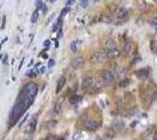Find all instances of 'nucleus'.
<instances>
[{
  "label": "nucleus",
  "instance_id": "1",
  "mask_svg": "<svg viewBox=\"0 0 157 140\" xmlns=\"http://www.w3.org/2000/svg\"><path fill=\"white\" fill-rule=\"evenodd\" d=\"M36 94H38V85L35 83L28 82L22 87L21 92H20V95H19V97H18V99H17L14 106H13V110L11 112V116H10L8 124H10L11 127L19 121L21 116L32 105Z\"/></svg>",
  "mask_w": 157,
  "mask_h": 140
},
{
  "label": "nucleus",
  "instance_id": "2",
  "mask_svg": "<svg viewBox=\"0 0 157 140\" xmlns=\"http://www.w3.org/2000/svg\"><path fill=\"white\" fill-rule=\"evenodd\" d=\"M106 60H108L107 51H106V50H100V51L94 53V54L90 56L89 62L93 63V64H96V63H102V62H104Z\"/></svg>",
  "mask_w": 157,
  "mask_h": 140
},
{
  "label": "nucleus",
  "instance_id": "3",
  "mask_svg": "<svg viewBox=\"0 0 157 140\" xmlns=\"http://www.w3.org/2000/svg\"><path fill=\"white\" fill-rule=\"evenodd\" d=\"M114 78H115V74L109 69H103L102 73H101V82L104 84V85H108V84H111L114 82Z\"/></svg>",
  "mask_w": 157,
  "mask_h": 140
},
{
  "label": "nucleus",
  "instance_id": "4",
  "mask_svg": "<svg viewBox=\"0 0 157 140\" xmlns=\"http://www.w3.org/2000/svg\"><path fill=\"white\" fill-rule=\"evenodd\" d=\"M116 19H117V25H122L128 19V11L124 7H121L116 12Z\"/></svg>",
  "mask_w": 157,
  "mask_h": 140
},
{
  "label": "nucleus",
  "instance_id": "5",
  "mask_svg": "<svg viewBox=\"0 0 157 140\" xmlns=\"http://www.w3.org/2000/svg\"><path fill=\"white\" fill-rule=\"evenodd\" d=\"M149 68H142V69H138L137 71L135 73L136 77L141 81H145L148 77H149Z\"/></svg>",
  "mask_w": 157,
  "mask_h": 140
},
{
  "label": "nucleus",
  "instance_id": "6",
  "mask_svg": "<svg viewBox=\"0 0 157 140\" xmlns=\"http://www.w3.org/2000/svg\"><path fill=\"white\" fill-rule=\"evenodd\" d=\"M70 65L74 68V69H80L85 65V58L81 57V56H77V57H74L70 62Z\"/></svg>",
  "mask_w": 157,
  "mask_h": 140
},
{
  "label": "nucleus",
  "instance_id": "7",
  "mask_svg": "<svg viewBox=\"0 0 157 140\" xmlns=\"http://www.w3.org/2000/svg\"><path fill=\"white\" fill-rule=\"evenodd\" d=\"M93 83H94V80L92 76H85L82 78V83H81V88L82 90H87V89H90L93 87Z\"/></svg>",
  "mask_w": 157,
  "mask_h": 140
},
{
  "label": "nucleus",
  "instance_id": "8",
  "mask_svg": "<svg viewBox=\"0 0 157 140\" xmlns=\"http://www.w3.org/2000/svg\"><path fill=\"white\" fill-rule=\"evenodd\" d=\"M83 126H85V130H87V131H89V132L96 131V130L99 128V124H97L95 120H87V121L83 124Z\"/></svg>",
  "mask_w": 157,
  "mask_h": 140
},
{
  "label": "nucleus",
  "instance_id": "9",
  "mask_svg": "<svg viewBox=\"0 0 157 140\" xmlns=\"http://www.w3.org/2000/svg\"><path fill=\"white\" fill-rule=\"evenodd\" d=\"M124 121L123 120H121V119H116V120H114L113 121V124H111V127L116 131V132H121V131H123L124 130Z\"/></svg>",
  "mask_w": 157,
  "mask_h": 140
},
{
  "label": "nucleus",
  "instance_id": "10",
  "mask_svg": "<svg viewBox=\"0 0 157 140\" xmlns=\"http://www.w3.org/2000/svg\"><path fill=\"white\" fill-rule=\"evenodd\" d=\"M107 51V50H106ZM121 55V51L116 48V49H113V50H108L107 51V56H108V58L109 60H115V58H117L118 56Z\"/></svg>",
  "mask_w": 157,
  "mask_h": 140
},
{
  "label": "nucleus",
  "instance_id": "11",
  "mask_svg": "<svg viewBox=\"0 0 157 140\" xmlns=\"http://www.w3.org/2000/svg\"><path fill=\"white\" fill-rule=\"evenodd\" d=\"M116 131L113 128V127H110V128H108L106 132H104V138L106 139H114L115 137H116Z\"/></svg>",
  "mask_w": 157,
  "mask_h": 140
},
{
  "label": "nucleus",
  "instance_id": "12",
  "mask_svg": "<svg viewBox=\"0 0 157 140\" xmlns=\"http://www.w3.org/2000/svg\"><path fill=\"white\" fill-rule=\"evenodd\" d=\"M130 51H131V43L130 42H125L124 46H123V48H122V53L121 54L123 56H128L130 54Z\"/></svg>",
  "mask_w": 157,
  "mask_h": 140
},
{
  "label": "nucleus",
  "instance_id": "13",
  "mask_svg": "<svg viewBox=\"0 0 157 140\" xmlns=\"http://www.w3.org/2000/svg\"><path fill=\"white\" fill-rule=\"evenodd\" d=\"M56 124H57L56 120H48V121H45V123L42 124V128H45V130H50V128L55 127Z\"/></svg>",
  "mask_w": 157,
  "mask_h": 140
},
{
  "label": "nucleus",
  "instance_id": "14",
  "mask_svg": "<svg viewBox=\"0 0 157 140\" xmlns=\"http://www.w3.org/2000/svg\"><path fill=\"white\" fill-rule=\"evenodd\" d=\"M104 50H113V49H116L117 47H116V42L114 41V40H108L107 42H106V44H104Z\"/></svg>",
  "mask_w": 157,
  "mask_h": 140
},
{
  "label": "nucleus",
  "instance_id": "15",
  "mask_svg": "<svg viewBox=\"0 0 157 140\" xmlns=\"http://www.w3.org/2000/svg\"><path fill=\"white\" fill-rule=\"evenodd\" d=\"M36 123H38V119L36 118H33L31 120V123L28 124V127L26 128V132H33L35 130V127H36Z\"/></svg>",
  "mask_w": 157,
  "mask_h": 140
},
{
  "label": "nucleus",
  "instance_id": "16",
  "mask_svg": "<svg viewBox=\"0 0 157 140\" xmlns=\"http://www.w3.org/2000/svg\"><path fill=\"white\" fill-rule=\"evenodd\" d=\"M81 99H82V97H81V96H78V95H74V96L69 97V103H70L71 105H75V104H77L78 102H81Z\"/></svg>",
  "mask_w": 157,
  "mask_h": 140
},
{
  "label": "nucleus",
  "instance_id": "17",
  "mask_svg": "<svg viewBox=\"0 0 157 140\" xmlns=\"http://www.w3.org/2000/svg\"><path fill=\"white\" fill-rule=\"evenodd\" d=\"M64 84H66V78H64V77H61L60 81L57 82V85H56V94H59V92L63 89Z\"/></svg>",
  "mask_w": 157,
  "mask_h": 140
},
{
  "label": "nucleus",
  "instance_id": "18",
  "mask_svg": "<svg viewBox=\"0 0 157 140\" xmlns=\"http://www.w3.org/2000/svg\"><path fill=\"white\" fill-rule=\"evenodd\" d=\"M81 43V41L80 40H75V41H73L71 43H70V50L73 51V53H76L77 51V46Z\"/></svg>",
  "mask_w": 157,
  "mask_h": 140
},
{
  "label": "nucleus",
  "instance_id": "19",
  "mask_svg": "<svg viewBox=\"0 0 157 140\" xmlns=\"http://www.w3.org/2000/svg\"><path fill=\"white\" fill-rule=\"evenodd\" d=\"M100 21L104 22V24H109L111 21V15L110 14H102V17L100 18Z\"/></svg>",
  "mask_w": 157,
  "mask_h": 140
},
{
  "label": "nucleus",
  "instance_id": "20",
  "mask_svg": "<svg viewBox=\"0 0 157 140\" xmlns=\"http://www.w3.org/2000/svg\"><path fill=\"white\" fill-rule=\"evenodd\" d=\"M148 24L153 27V28H157V17H151L149 20H148Z\"/></svg>",
  "mask_w": 157,
  "mask_h": 140
},
{
  "label": "nucleus",
  "instance_id": "21",
  "mask_svg": "<svg viewBox=\"0 0 157 140\" xmlns=\"http://www.w3.org/2000/svg\"><path fill=\"white\" fill-rule=\"evenodd\" d=\"M129 84H130V80H129V78H124V80H122V81L118 83V87H120V88H127Z\"/></svg>",
  "mask_w": 157,
  "mask_h": 140
},
{
  "label": "nucleus",
  "instance_id": "22",
  "mask_svg": "<svg viewBox=\"0 0 157 140\" xmlns=\"http://www.w3.org/2000/svg\"><path fill=\"white\" fill-rule=\"evenodd\" d=\"M136 112H137V110H136L135 107H130V109H129V110L125 112V116H127V117H132V116H134Z\"/></svg>",
  "mask_w": 157,
  "mask_h": 140
},
{
  "label": "nucleus",
  "instance_id": "23",
  "mask_svg": "<svg viewBox=\"0 0 157 140\" xmlns=\"http://www.w3.org/2000/svg\"><path fill=\"white\" fill-rule=\"evenodd\" d=\"M38 18H39V11H38V10H35V11H34V13H33V15H32V19H31V21L34 24V22H36Z\"/></svg>",
  "mask_w": 157,
  "mask_h": 140
},
{
  "label": "nucleus",
  "instance_id": "24",
  "mask_svg": "<svg viewBox=\"0 0 157 140\" xmlns=\"http://www.w3.org/2000/svg\"><path fill=\"white\" fill-rule=\"evenodd\" d=\"M68 11H69V7H68V6H67V7H64V8L62 10V12H61V15H60V17H61V18H62V17H64V15H66V13H67Z\"/></svg>",
  "mask_w": 157,
  "mask_h": 140
},
{
  "label": "nucleus",
  "instance_id": "25",
  "mask_svg": "<svg viewBox=\"0 0 157 140\" xmlns=\"http://www.w3.org/2000/svg\"><path fill=\"white\" fill-rule=\"evenodd\" d=\"M35 75H36V73H35V71H33V70L27 74V76H28V77H35Z\"/></svg>",
  "mask_w": 157,
  "mask_h": 140
},
{
  "label": "nucleus",
  "instance_id": "26",
  "mask_svg": "<svg viewBox=\"0 0 157 140\" xmlns=\"http://www.w3.org/2000/svg\"><path fill=\"white\" fill-rule=\"evenodd\" d=\"M136 62H141V57H139V56H136V57L134 58V61H132V64H134V63H136Z\"/></svg>",
  "mask_w": 157,
  "mask_h": 140
},
{
  "label": "nucleus",
  "instance_id": "27",
  "mask_svg": "<svg viewBox=\"0 0 157 140\" xmlns=\"http://www.w3.org/2000/svg\"><path fill=\"white\" fill-rule=\"evenodd\" d=\"M54 63H55V62H54V60H49V62H48V67H49V68H52V67L54 65Z\"/></svg>",
  "mask_w": 157,
  "mask_h": 140
},
{
  "label": "nucleus",
  "instance_id": "28",
  "mask_svg": "<svg viewBox=\"0 0 157 140\" xmlns=\"http://www.w3.org/2000/svg\"><path fill=\"white\" fill-rule=\"evenodd\" d=\"M74 3H75V0H68V3H67V6L69 7V6H70V5H73Z\"/></svg>",
  "mask_w": 157,
  "mask_h": 140
},
{
  "label": "nucleus",
  "instance_id": "29",
  "mask_svg": "<svg viewBox=\"0 0 157 140\" xmlns=\"http://www.w3.org/2000/svg\"><path fill=\"white\" fill-rule=\"evenodd\" d=\"M5 22H6V18L4 17V18H3V25H1V29H4V28H5Z\"/></svg>",
  "mask_w": 157,
  "mask_h": 140
},
{
  "label": "nucleus",
  "instance_id": "30",
  "mask_svg": "<svg viewBox=\"0 0 157 140\" xmlns=\"http://www.w3.org/2000/svg\"><path fill=\"white\" fill-rule=\"evenodd\" d=\"M7 40H8V37H5V39H4L3 41H1V43H0V48H1V46H3V43H5V42H6Z\"/></svg>",
  "mask_w": 157,
  "mask_h": 140
},
{
  "label": "nucleus",
  "instance_id": "31",
  "mask_svg": "<svg viewBox=\"0 0 157 140\" xmlns=\"http://www.w3.org/2000/svg\"><path fill=\"white\" fill-rule=\"evenodd\" d=\"M87 4H88L87 0H83V1H82V7H86V6H87Z\"/></svg>",
  "mask_w": 157,
  "mask_h": 140
},
{
  "label": "nucleus",
  "instance_id": "32",
  "mask_svg": "<svg viewBox=\"0 0 157 140\" xmlns=\"http://www.w3.org/2000/svg\"><path fill=\"white\" fill-rule=\"evenodd\" d=\"M45 69H46V68H45V67H42V68H41V69L39 70V73H41V74H43V73H45Z\"/></svg>",
  "mask_w": 157,
  "mask_h": 140
},
{
  "label": "nucleus",
  "instance_id": "33",
  "mask_svg": "<svg viewBox=\"0 0 157 140\" xmlns=\"http://www.w3.org/2000/svg\"><path fill=\"white\" fill-rule=\"evenodd\" d=\"M49 42H50L49 40H46V41H45V46H46V47H48V46H49Z\"/></svg>",
  "mask_w": 157,
  "mask_h": 140
},
{
  "label": "nucleus",
  "instance_id": "34",
  "mask_svg": "<svg viewBox=\"0 0 157 140\" xmlns=\"http://www.w3.org/2000/svg\"><path fill=\"white\" fill-rule=\"evenodd\" d=\"M3 62H4V63H6V62H7V55H5V56H4V58H3Z\"/></svg>",
  "mask_w": 157,
  "mask_h": 140
},
{
  "label": "nucleus",
  "instance_id": "35",
  "mask_svg": "<svg viewBox=\"0 0 157 140\" xmlns=\"http://www.w3.org/2000/svg\"><path fill=\"white\" fill-rule=\"evenodd\" d=\"M137 124V121H134V123H131V126L130 127H135V125Z\"/></svg>",
  "mask_w": 157,
  "mask_h": 140
},
{
  "label": "nucleus",
  "instance_id": "36",
  "mask_svg": "<svg viewBox=\"0 0 157 140\" xmlns=\"http://www.w3.org/2000/svg\"><path fill=\"white\" fill-rule=\"evenodd\" d=\"M55 1V0H50V3H54Z\"/></svg>",
  "mask_w": 157,
  "mask_h": 140
},
{
  "label": "nucleus",
  "instance_id": "37",
  "mask_svg": "<svg viewBox=\"0 0 157 140\" xmlns=\"http://www.w3.org/2000/svg\"><path fill=\"white\" fill-rule=\"evenodd\" d=\"M57 140H64V139H62V138H61V139H57Z\"/></svg>",
  "mask_w": 157,
  "mask_h": 140
},
{
  "label": "nucleus",
  "instance_id": "38",
  "mask_svg": "<svg viewBox=\"0 0 157 140\" xmlns=\"http://www.w3.org/2000/svg\"><path fill=\"white\" fill-rule=\"evenodd\" d=\"M155 3H156V5H157V0H155Z\"/></svg>",
  "mask_w": 157,
  "mask_h": 140
},
{
  "label": "nucleus",
  "instance_id": "39",
  "mask_svg": "<svg viewBox=\"0 0 157 140\" xmlns=\"http://www.w3.org/2000/svg\"><path fill=\"white\" fill-rule=\"evenodd\" d=\"M0 58H1V55H0Z\"/></svg>",
  "mask_w": 157,
  "mask_h": 140
},
{
  "label": "nucleus",
  "instance_id": "40",
  "mask_svg": "<svg viewBox=\"0 0 157 140\" xmlns=\"http://www.w3.org/2000/svg\"><path fill=\"white\" fill-rule=\"evenodd\" d=\"M156 51H157V48H156Z\"/></svg>",
  "mask_w": 157,
  "mask_h": 140
}]
</instances>
